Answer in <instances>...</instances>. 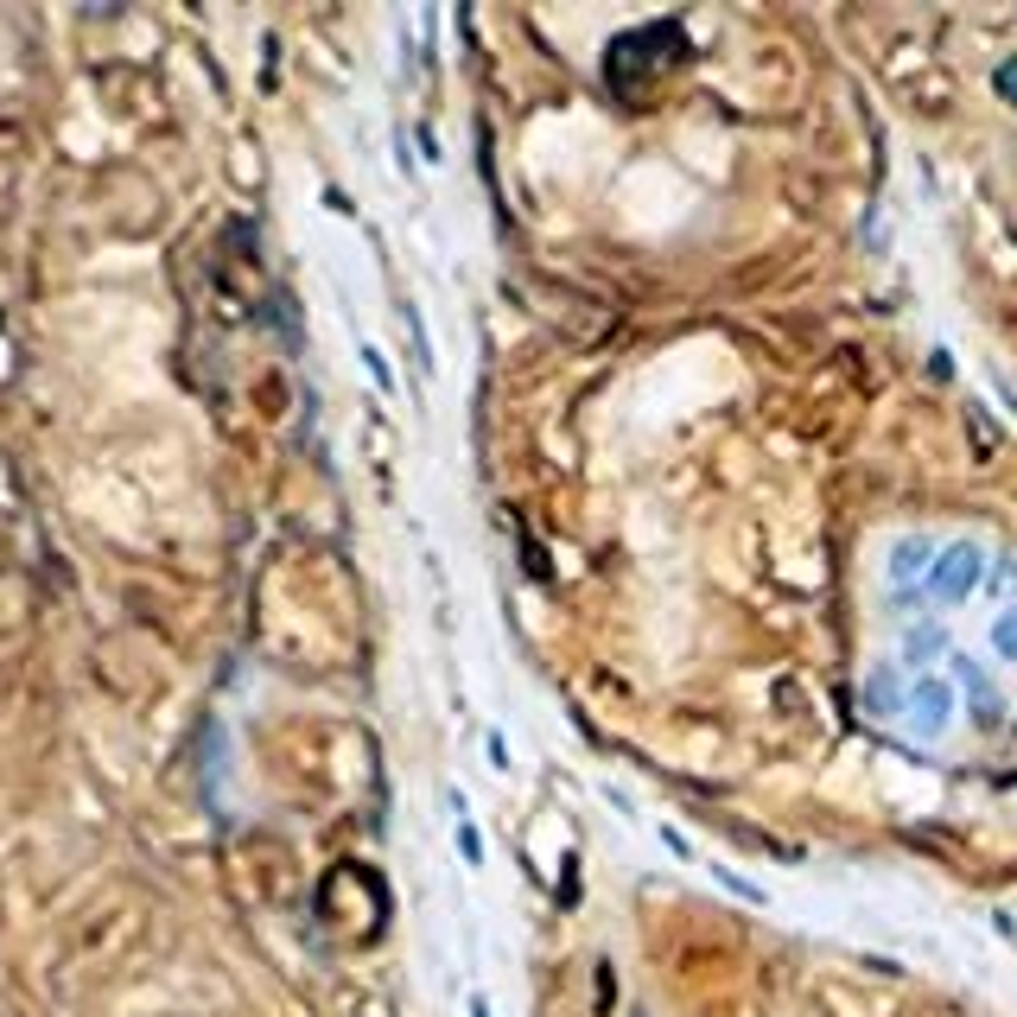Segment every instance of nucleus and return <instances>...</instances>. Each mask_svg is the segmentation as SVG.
<instances>
[{
  "mask_svg": "<svg viewBox=\"0 0 1017 1017\" xmlns=\"http://www.w3.org/2000/svg\"><path fill=\"white\" fill-rule=\"evenodd\" d=\"M992 573V554H986V541H973V534H954V541H941V554L935 566H929V585H922V598L941 610H954L966 605L979 585H986Z\"/></svg>",
  "mask_w": 1017,
  "mask_h": 1017,
  "instance_id": "1",
  "label": "nucleus"
},
{
  "mask_svg": "<svg viewBox=\"0 0 1017 1017\" xmlns=\"http://www.w3.org/2000/svg\"><path fill=\"white\" fill-rule=\"evenodd\" d=\"M954 712H961V700H954V681L947 674H910V686H903V732L915 737V744H941L947 737V725H954Z\"/></svg>",
  "mask_w": 1017,
  "mask_h": 1017,
  "instance_id": "2",
  "label": "nucleus"
},
{
  "mask_svg": "<svg viewBox=\"0 0 1017 1017\" xmlns=\"http://www.w3.org/2000/svg\"><path fill=\"white\" fill-rule=\"evenodd\" d=\"M935 554H941L935 534H897V541H890V559H884L890 591H897V598H915V591L929 585V566H935Z\"/></svg>",
  "mask_w": 1017,
  "mask_h": 1017,
  "instance_id": "3",
  "label": "nucleus"
},
{
  "mask_svg": "<svg viewBox=\"0 0 1017 1017\" xmlns=\"http://www.w3.org/2000/svg\"><path fill=\"white\" fill-rule=\"evenodd\" d=\"M947 668H954V681H961V686H966V700H973V725H998L1005 700L992 693V681L979 674V661H973V656H947Z\"/></svg>",
  "mask_w": 1017,
  "mask_h": 1017,
  "instance_id": "4",
  "label": "nucleus"
},
{
  "mask_svg": "<svg viewBox=\"0 0 1017 1017\" xmlns=\"http://www.w3.org/2000/svg\"><path fill=\"white\" fill-rule=\"evenodd\" d=\"M903 686H910V674L903 668H871V681H864V706L878 712V719H903Z\"/></svg>",
  "mask_w": 1017,
  "mask_h": 1017,
  "instance_id": "5",
  "label": "nucleus"
},
{
  "mask_svg": "<svg viewBox=\"0 0 1017 1017\" xmlns=\"http://www.w3.org/2000/svg\"><path fill=\"white\" fill-rule=\"evenodd\" d=\"M992 656L1017 661V605H1005L998 617H992Z\"/></svg>",
  "mask_w": 1017,
  "mask_h": 1017,
  "instance_id": "6",
  "label": "nucleus"
},
{
  "mask_svg": "<svg viewBox=\"0 0 1017 1017\" xmlns=\"http://www.w3.org/2000/svg\"><path fill=\"white\" fill-rule=\"evenodd\" d=\"M458 852H464L471 864H483V839H478V827H471V820H458Z\"/></svg>",
  "mask_w": 1017,
  "mask_h": 1017,
  "instance_id": "7",
  "label": "nucleus"
},
{
  "mask_svg": "<svg viewBox=\"0 0 1017 1017\" xmlns=\"http://www.w3.org/2000/svg\"><path fill=\"white\" fill-rule=\"evenodd\" d=\"M986 579H992V591H998V585H1011V591H1017V559H992Z\"/></svg>",
  "mask_w": 1017,
  "mask_h": 1017,
  "instance_id": "8",
  "label": "nucleus"
},
{
  "mask_svg": "<svg viewBox=\"0 0 1017 1017\" xmlns=\"http://www.w3.org/2000/svg\"><path fill=\"white\" fill-rule=\"evenodd\" d=\"M998 90H1005V96H1011V108H1017V57H1005V64H998Z\"/></svg>",
  "mask_w": 1017,
  "mask_h": 1017,
  "instance_id": "9",
  "label": "nucleus"
},
{
  "mask_svg": "<svg viewBox=\"0 0 1017 1017\" xmlns=\"http://www.w3.org/2000/svg\"><path fill=\"white\" fill-rule=\"evenodd\" d=\"M471 1017H490V1005H483V998H471Z\"/></svg>",
  "mask_w": 1017,
  "mask_h": 1017,
  "instance_id": "10",
  "label": "nucleus"
}]
</instances>
